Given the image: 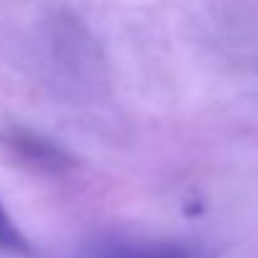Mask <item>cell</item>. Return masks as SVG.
Segmentation results:
<instances>
[{
    "label": "cell",
    "mask_w": 258,
    "mask_h": 258,
    "mask_svg": "<svg viewBox=\"0 0 258 258\" xmlns=\"http://www.w3.org/2000/svg\"><path fill=\"white\" fill-rule=\"evenodd\" d=\"M6 142H8V147L16 150V155H21L26 162H31L41 170L63 172L74 165V157L63 147H58L53 140H48L38 132H31V129H11Z\"/></svg>",
    "instance_id": "cell-1"
},
{
    "label": "cell",
    "mask_w": 258,
    "mask_h": 258,
    "mask_svg": "<svg viewBox=\"0 0 258 258\" xmlns=\"http://www.w3.org/2000/svg\"><path fill=\"white\" fill-rule=\"evenodd\" d=\"M91 258H198L195 250L177 243H135V245H109Z\"/></svg>",
    "instance_id": "cell-2"
},
{
    "label": "cell",
    "mask_w": 258,
    "mask_h": 258,
    "mask_svg": "<svg viewBox=\"0 0 258 258\" xmlns=\"http://www.w3.org/2000/svg\"><path fill=\"white\" fill-rule=\"evenodd\" d=\"M0 250L18 253V255H31L33 253L28 238L18 230V225L13 223V218L3 208V203H0Z\"/></svg>",
    "instance_id": "cell-3"
}]
</instances>
